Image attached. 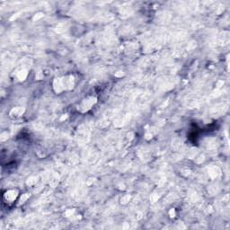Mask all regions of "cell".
<instances>
[{"label": "cell", "instance_id": "6da1fadb", "mask_svg": "<svg viewBox=\"0 0 230 230\" xmlns=\"http://www.w3.org/2000/svg\"><path fill=\"white\" fill-rule=\"evenodd\" d=\"M17 195H18V192H17L16 190H10V191L6 192L4 194V201L6 203L7 202H13L16 199Z\"/></svg>", "mask_w": 230, "mask_h": 230}, {"label": "cell", "instance_id": "7a4b0ae2", "mask_svg": "<svg viewBox=\"0 0 230 230\" xmlns=\"http://www.w3.org/2000/svg\"><path fill=\"white\" fill-rule=\"evenodd\" d=\"M96 102L95 101V98H91V99H87V100H85L84 102H82L81 106L82 108H84V111H87L91 108V106Z\"/></svg>", "mask_w": 230, "mask_h": 230}, {"label": "cell", "instance_id": "3957f363", "mask_svg": "<svg viewBox=\"0 0 230 230\" xmlns=\"http://www.w3.org/2000/svg\"><path fill=\"white\" fill-rule=\"evenodd\" d=\"M23 112H24V110L22 108H15L11 111L10 115L12 117H18L23 114Z\"/></svg>", "mask_w": 230, "mask_h": 230}]
</instances>
